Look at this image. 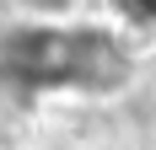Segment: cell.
<instances>
[{"label":"cell","instance_id":"6da1fadb","mask_svg":"<svg viewBox=\"0 0 156 150\" xmlns=\"http://www.w3.org/2000/svg\"><path fill=\"white\" fill-rule=\"evenodd\" d=\"M27 5H38V11H65L70 0H27Z\"/></svg>","mask_w":156,"mask_h":150}]
</instances>
